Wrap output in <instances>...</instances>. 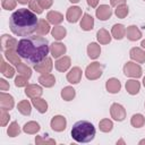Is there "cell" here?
Returning <instances> with one entry per match:
<instances>
[{"mask_svg": "<svg viewBox=\"0 0 145 145\" xmlns=\"http://www.w3.org/2000/svg\"><path fill=\"white\" fill-rule=\"evenodd\" d=\"M16 51L22 59L36 65L48 57L50 52L49 41L41 35H29L18 41Z\"/></svg>", "mask_w": 145, "mask_h": 145, "instance_id": "cell-1", "label": "cell"}, {"mask_svg": "<svg viewBox=\"0 0 145 145\" xmlns=\"http://www.w3.org/2000/svg\"><path fill=\"white\" fill-rule=\"evenodd\" d=\"M39 25V19L36 14L27 8H19L9 19L10 31L17 36H29L36 32Z\"/></svg>", "mask_w": 145, "mask_h": 145, "instance_id": "cell-2", "label": "cell"}, {"mask_svg": "<svg viewBox=\"0 0 145 145\" xmlns=\"http://www.w3.org/2000/svg\"><path fill=\"white\" fill-rule=\"evenodd\" d=\"M71 137L77 143H88L95 137V128L87 120L77 121L71 128Z\"/></svg>", "mask_w": 145, "mask_h": 145, "instance_id": "cell-3", "label": "cell"}, {"mask_svg": "<svg viewBox=\"0 0 145 145\" xmlns=\"http://www.w3.org/2000/svg\"><path fill=\"white\" fill-rule=\"evenodd\" d=\"M85 75H86L87 79H91V80H94V79H97L99 77H101L102 66L100 65V62H93L89 66H87V68L85 70Z\"/></svg>", "mask_w": 145, "mask_h": 145, "instance_id": "cell-4", "label": "cell"}, {"mask_svg": "<svg viewBox=\"0 0 145 145\" xmlns=\"http://www.w3.org/2000/svg\"><path fill=\"white\" fill-rule=\"evenodd\" d=\"M123 72L126 76H129V77H134V78H138L142 76V68L139 65L135 63V62H127L125 66H123Z\"/></svg>", "mask_w": 145, "mask_h": 145, "instance_id": "cell-5", "label": "cell"}, {"mask_svg": "<svg viewBox=\"0 0 145 145\" xmlns=\"http://www.w3.org/2000/svg\"><path fill=\"white\" fill-rule=\"evenodd\" d=\"M110 113H111V117L114 120H117V121H122L126 118V110H125V108L121 104H118V103H113L111 105Z\"/></svg>", "mask_w": 145, "mask_h": 145, "instance_id": "cell-6", "label": "cell"}, {"mask_svg": "<svg viewBox=\"0 0 145 145\" xmlns=\"http://www.w3.org/2000/svg\"><path fill=\"white\" fill-rule=\"evenodd\" d=\"M34 69L37 72H41V74H49L51 71V69H52V60H51V58L46 57L41 62L34 65Z\"/></svg>", "mask_w": 145, "mask_h": 145, "instance_id": "cell-7", "label": "cell"}, {"mask_svg": "<svg viewBox=\"0 0 145 145\" xmlns=\"http://www.w3.org/2000/svg\"><path fill=\"white\" fill-rule=\"evenodd\" d=\"M15 105V102H14V97L5 92H1L0 93V106L1 109L3 110H11Z\"/></svg>", "mask_w": 145, "mask_h": 145, "instance_id": "cell-8", "label": "cell"}, {"mask_svg": "<svg viewBox=\"0 0 145 145\" xmlns=\"http://www.w3.org/2000/svg\"><path fill=\"white\" fill-rule=\"evenodd\" d=\"M66 125H67L66 118L62 117V116H56L51 120V128L54 131H62V130H65L66 129Z\"/></svg>", "mask_w": 145, "mask_h": 145, "instance_id": "cell-9", "label": "cell"}, {"mask_svg": "<svg viewBox=\"0 0 145 145\" xmlns=\"http://www.w3.org/2000/svg\"><path fill=\"white\" fill-rule=\"evenodd\" d=\"M80 16H82V9L79 7H77V6H75V7L68 8L66 18H67V20L69 23H76V22L79 20Z\"/></svg>", "mask_w": 145, "mask_h": 145, "instance_id": "cell-10", "label": "cell"}, {"mask_svg": "<svg viewBox=\"0 0 145 145\" xmlns=\"http://www.w3.org/2000/svg\"><path fill=\"white\" fill-rule=\"evenodd\" d=\"M111 15H112V10L108 5H101L96 9V17L100 20H106L111 17Z\"/></svg>", "mask_w": 145, "mask_h": 145, "instance_id": "cell-11", "label": "cell"}, {"mask_svg": "<svg viewBox=\"0 0 145 145\" xmlns=\"http://www.w3.org/2000/svg\"><path fill=\"white\" fill-rule=\"evenodd\" d=\"M17 44H18V42H17L14 37L9 36V35H7V34L2 35V37H1V45H2V50H3V51L9 50V49L15 50V49L17 48Z\"/></svg>", "mask_w": 145, "mask_h": 145, "instance_id": "cell-12", "label": "cell"}, {"mask_svg": "<svg viewBox=\"0 0 145 145\" xmlns=\"http://www.w3.org/2000/svg\"><path fill=\"white\" fill-rule=\"evenodd\" d=\"M82 78V69L79 67H74L68 74H67V80L70 84H77L80 82Z\"/></svg>", "mask_w": 145, "mask_h": 145, "instance_id": "cell-13", "label": "cell"}, {"mask_svg": "<svg viewBox=\"0 0 145 145\" xmlns=\"http://www.w3.org/2000/svg\"><path fill=\"white\" fill-rule=\"evenodd\" d=\"M130 59L138 62V63H143L145 62V51L142 50L140 48H133L129 52Z\"/></svg>", "mask_w": 145, "mask_h": 145, "instance_id": "cell-14", "label": "cell"}, {"mask_svg": "<svg viewBox=\"0 0 145 145\" xmlns=\"http://www.w3.org/2000/svg\"><path fill=\"white\" fill-rule=\"evenodd\" d=\"M25 94L31 99L40 97L42 95V87L39 86V85H35V84L27 85L26 88H25Z\"/></svg>", "mask_w": 145, "mask_h": 145, "instance_id": "cell-15", "label": "cell"}, {"mask_svg": "<svg viewBox=\"0 0 145 145\" xmlns=\"http://www.w3.org/2000/svg\"><path fill=\"white\" fill-rule=\"evenodd\" d=\"M126 36L128 40L130 41H137L142 37V32L139 31V28L135 25H131L129 27H127L126 29Z\"/></svg>", "mask_w": 145, "mask_h": 145, "instance_id": "cell-16", "label": "cell"}, {"mask_svg": "<svg viewBox=\"0 0 145 145\" xmlns=\"http://www.w3.org/2000/svg\"><path fill=\"white\" fill-rule=\"evenodd\" d=\"M50 51H51V54L53 58H59L61 56L65 54L66 52V46L60 43V42H54L51 44V48H50Z\"/></svg>", "mask_w": 145, "mask_h": 145, "instance_id": "cell-17", "label": "cell"}, {"mask_svg": "<svg viewBox=\"0 0 145 145\" xmlns=\"http://www.w3.org/2000/svg\"><path fill=\"white\" fill-rule=\"evenodd\" d=\"M105 87H106V89H108L109 93L114 94V93H118L120 91L121 84H120L119 79H117V78H110V79H108V82L105 84Z\"/></svg>", "mask_w": 145, "mask_h": 145, "instance_id": "cell-18", "label": "cell"}, {"mask_svg": "<svg viewBox=\"0 0 145 145\" xmlns=\"http://www.w3.org/2000/svg\"><path fill=\"white\" fill-rule=\"evenodd\" d=\"M54 67H56V69L59 70V71H62V72L66 71V70L70 67V58L63 56L62 58H60V59H58V60L56 61Z\"/></svg>", "mask_w": 145, "mask_h": 145, "instance_id": "cell-19", "label": "cell"}, {"mask_svg": "<svg viewBox=\"0 0 145 145\" xmlns=\"http://www.w3.org/2000/svg\"><path fill=\"white\" fill-rule=\"evenodd\" d=\"M94 26V19L91 15L88 14H84L83 18L80 20V28L84 31H91Z\"/></svg>", "mask_w": 145, "mask_h": 145, "instance_id": "cell-20", "label": "cell"}, {"mask_svg": "<svg viewBox=\"0 0 145 145\" xmlns=\"http://www.w3.org/2000/svg\"><path fill=\"white\" fill-rule=\"evenodd\" d=\"M139 88H140V84L136 79H129V80H127V83H126V91L130 95H136L139 92Z\"/></svg>", "mask_w": 145, "mask_h": 145, "instance_id": "cell-21", "label": "cell"}, {"mask_svg": "<svg viewBox=\"0 0 145 145\" xmlns=\"http://www.w3.org/2000/svg\"><path fill=\"white\" fill-rule=\"evenodd\" d=\"M111 34L116 40H121L126 35V28L122 24H116V25L112 26Z\"/></svg>", "mask_w": 145, "mask_h": 145, "instance_id": "cell-22", "label": "cell"}, {"mask_svg": "<svg viewBox=\"0 0 145 145\" xmlns=\"http://www.w3.org/2000/svg\"><path fill=\"white\" fill-rule=\"evenodd\" d=\"M3 54H5V57L8 59V61L10 62V63H12V65H15V66H17L18 63H20V60H19V54L17 53V51H15V50H12V49H9V50H6L5 52H3Z\"/></svg>", "mask_w": 145, "mask_h": 145, "instance_id": "cell-23", "label": "cell"}, {"mask_svg": "<svg viewBox=\"0 0 145 145\" xmlns=\"http://www.w3.org/2000/svg\"><path fill=\"white\" fill-rule=\"evenodd\" d=\"M39 82H40L41 85H43V86H45V87H51V86L54 85L56 78H54V76L51 75L50 72H49V74H42V75L40 76V78H39Z\"/></svg>", "mask_w": 145, "mask_h": 145, "instance_id": "cell-24", "label": "cell"}, {"mask_svg": "<svg viewBox=\"0 0 145 145\" xmlns=\"http://www.w3.org/2000/svg\"><path fill=\"white\" fill-rule=\"evenodd\" d=\"M46 18H48L49 23H51V24H53V25H58V24H60V23L63 20V16H62L60 12L54 11V10L49 11L48 15H46Z\"/></svg>", "mask_w": 145, "mask_h": 145, "instance_id": "cell-25", "label": "cell"}, {"mask_svg": "<svg viewBox=\"0 0 145 145\" xmlns=\"http://www.w3.org/2000/svg\"><path fill=\"white\" fill-rule=\"evenodd\" d=\"M100 53H101V48H100V45L97 43L92 42V43L88 44V46H87V54H88V57L91 59H96L100 56Z\"/></svg>", "mask_w": 145, "mask_h": 145, "instance_id": "cell-26", "label": "cell"}, {"mask_svg": "<svg viewBox=\"0 0 145 145\" xmlns=\"http://www.w3.org/2000/svg\"><path fill=\"white\" fill-rule=\"evenodd\" d=\"M0 71H1V74H2L5 77H7V78H11V77H14V75H15V69H14L9 63H7L3 59L1 60V68H0Z\"/></svg>", "mask_w": 145, "mask_h": 145, "instance_id": "cell-27", "label": "cell"}, {"mask_svg": "<svg viewBox=\"0 0 145 145\" xmlns=\"http://www.w3.org/2000/svg\"><path fill=\"white\" fill-rule=\"evenodd\" d=\"M32 103L37 109V111L40 113L46 112V110H48V103H46L45 100H43L41 97H34V99H32Z\"/></svg>", "mask_w": 145, "mask_h": 145, "instance_id": "cell-28", "label": "cell"}, {"mask_svg": "<svg viewBox=\"0 0 145 145\" xmlns=\"http://www.w3.org/2000/svg\"><path fill=\"white\" fill-rule=\"evenodd\" d=\"M96 37H97V41L101 43V44H108L110 43L111 41V35L109 34V32L104 28H101L97 31L96 33Z\"/></svg>", "mask_w": 145, "mask_h": 145, "instance_id": "cell-29", "label": "cell"}, {"mask_svg": "<svg viewBox=\"0 0 145 145\" xmlns=\"http://www.w3.org/2000/svg\"><path fill=\"white\" fill-rule=\"evenodd\" d=\"M18 108V111L24 114V116H29L31 114V111H32V106H31V103L27 101V100H24V101H20L17 105Z\"/></svg>", "mask_w": 145, "mask_h": 145, "instance_id": "cell-30", "label": "cell"}, {"mask_svg": "<svg viewBox=\"0 0 145 145\" xmlns=\"http://www.w3.org/2000/svg\"><path fill=\"white\" fill-rule=\"evenodd\" d=\"M50 32V25L45 19H40L39 20V25L36 28V33L39 35H45Z\"/></svg>", "mask_w": 145, "mask_h": 145, "instance_id": "cell-31", "label": "cell"}, {"mask_svg": "<svg viewBox=\"0 0 145 145\" xmlns=\"http://www.w3.org/2000/svg\"><path fill=\"white\" fill-rule=\"evenodd\" d=\"M23 130L26 134H36L40 130V125L37 122H35V121H29V122L24 125Z\"/></svg>", "mask_w": 145, "mask_h": 145, "instance_id": "cell-32", "label": "cell"}, {"mask_svg": "<svg viewBox=\"0 0 145 145\" xmlns=\"http://www.w3.org/2000/svg\"><path fill=\"white\" fill-rule=\"evenodd\" d=\"M51 34H52V36H53L56 40L60 41V40H62V39L66 36L67 31H66V28L62 27V26H56V27H53V29L51 31Z\"/></svg>", "mask_w": 145, "mask_h": 145, "instance_id": "cell-33", "label": "cell"}, {"mask_svg": "<svg viewBox=\"0 0 145 145\" xmlns=\"http://www.w3.org/2000/svg\"><path fill=\"white\" fill-rule=\"evenodd\" d=\"M76 95V92L72 87L70 86H67L65 87L62 91H61V97L65 100V101H71Z\"/></svg>", "mask_w": 145, "mask_h": 145, "instance_id": "cell-34", "label": "cell"}, {"mask_svg": "<svg viewBox=\"0 0 145 145\" xmlns=\"http://www.w3.org/2000/svg\"><path fill=\"white\" fill-rule=\"evenodd\" d=\"M99 128L101 131L103 133H109L112 130L113 128V123L110 119H102L100 122H99Z\"/></svg>", "mask_w": 145, "mask_h": 145, "instance_id": "cell-35", "label": "cell"}, {"mask_svg": "<svg viewBox=\"0 0 145 145\" xmlns=\"http://www.w3.org/2000/svg\"><path fill=\"white\" fill-rule=\"evenodd\" d=\"M144 122H145V118H144L140 113L134 114V116L131 117V120H130L131 126H134L135 128H140V127H143Z\"/></svg>", "mask_w": 145, "mask_h": 145, "instance_id": "cell-36", "label": "cell"}, {"mask_svg": "<svg viewBox=\"0 0 145 145\" xmlns=\"http://www.w3.org/2000/svg\"><path fill=\"white\" fill-rule=\"evenodd\" d=\"M16 67H17V71L19 72V75L26 76V77H28V78L31 77V75H32V70H31V68L27 67L25 63L20 62V63H18Z\"/></svg>", "mask_w": 145, "mask_h": 145, "instance_id": "cell-37", "label": "cell"}, {"mask_svg": "<svg viewBox=\"0 0 145 145\" xmlns=\"http://www.w3.org/2000/svg\"><path fill=\"white\" fill-rule=\"evenodd\" d=\"M19 133H20V128H19V125H18L16 121L11 122V123L9 125V127H8L7 134H8L10 137H16V136H17Z\"/></svg>", "mask_w": 145, "mask_h": 145, "instance_id": "cell-38", "label": "cell"}, {"mask_svg": "<svg viewBox=\"0 0 145 145\" xmlns=\"http://www.w3.org/2000/svg\"><path fill=\"white\" fill-rule=\"evenodd\" d=\"M116 8L117 9L114 10V14L118 18H125L128 15V7L126 5H121V6H118Z\"/></svg>", "mask_w": 145, "mask_h": 145, "instance_id": "cell-39", "label": "cell"}, {"mask_svg": "<svg viewBox=\"0 0 145 145\" xmlns=\"http://www.w3.org/2000/svg\"><path fill=\"white\" fill-rule=\"evenodd\" d=\"M16 3H17V0H2L1 1V6L6 10L15 9L16 8Z\"/></svg>", "mask_w": 145, "mask_h": 145, "instance_id": "cell-40", "label": "cell"}, {"mask_svg": "<svg viewBox=\"0 0 145 145\" xmlns=\"http://www.w3.org/2000/svg\"><path fill=\"white\" fill-rule=\"evenodd\" d=\"M27 80H28V77L23 76V75H18L16 77V79H15V85L18 86V87L27 86Z\"/></svg>", "mask_w": 145, "mask_h": 145, "instance_id": "cell-41", "label": "cell"}, {"mask_svg": "<svg viewBox=\"0 0 145 145\" xmlns=\"http://www.w3.org/2000/svg\"><path fill=\"white\" fill-rule=\"evenodd\" d=\"M29 9H32L35 14H42V11H43V8L40 6L39 1H36V0H32L29 2Z\"/></svg>", "mask_w": 145, "mask_h": 145, "instance_id": "cell-42", "label": "cell"}, {"mask_svg": "<svg viewBox=\"0 0 145 145\" xmlns=\"http://www.w3.org/2000/svg\"><path fill=\"white\" fill-rule=\"evenodd\" d=\"M9 113L7 112V110H3L1 109V112H0V123L1 126H6L7 122L9 121Z\"/></svg>", "mask_w": 145, "mask_h": 145, "instance_id": "cell-43", "label": "cell"}, {"mask_svg": "<svg viewBox=\"0 0 145 145\" xmlns=\"http://www.w3.org/2000/svg\"><path fill=\"white\" fill-rule=\"evenodd\" d=\"M35 143L36 144H56V140L54 139H51V138H44L42 136H36L35 138Z\"/></svg>", "mask_w": 145, "mask_h": 145, "instance_id": "cell-44", "label": "cell"}, {"mask_svg": "<svg viewBox=\"0 0 145 145\" xmlns=\"http://www.w3.org/2000/svg\"><path fill=\"white\" fill-rule=\"evenodd\" d=\"M37 1L43 9H49L53 3V0H37Z\"/></svg>", "mask_w": 145, "mask_h": 145, "instance_id": "cell-45", "label": "cell"}, {"mask_svg": "<svg viewBox=\"0 0 145 145\" xmlns=\"http://www.w3.org/2000/svg\"><path fill=\"white\" fill-rule=\"evenodd\" d=\"M8 89H9V84L5 79H0V91L5 92V91H8Z\"/></svg>", "mask_w": 145, "mask_h": 145, "instance_id": "cell-46", "label": "cell"}, {"mask_svg": "<svg viewBox=\"0 0 145 145\" xmlns=\"http://www.w3.org/2000/svg\"><path fill=\"white\" fill-rule=\"evenodd\" d=\"M110 3L112 7H118L126 3V0H110Z\"/></svg>", "mask_w": 145, "mask_h": 145, "instance_id": "cell-47", "label": "cell"}, {"mask_svg": "<svg viewBox=\"0 0 145 145\" xmlns=\"http://www.w3.org/2000/svg\"><path fill=\"white\" fill-rule=\"evenodd\" d=\"M87 3H88V6L95 8L97 6V3H99V0H87Z\"/></svg>", "mask_w": 145, "mask_h": 145, "instance_id": "cell-48", "label": "cell"}, {"mask_svg": "<svg viewBox=\"0 0 145 145\" xmlns=\"http://www.w3.org/2000/svg\"><path fill=\"white\" fill-rule=\"evenodd\" d=\"M19 3H22V5H25V3H29L32 0H17Z\"/></svg>", "mask_w": 145, "mask_h": 145, "instance_id": "cell-49", "label": "cell"}, {"mask_svg": "<svg viewBox=\"0 0 145 145\" xmlns=\"http://www.w3.org/2000/svg\"><path fill=\"white\" fill-rule=\"evenodd\" d=\"M71 3H77V2H79V0H69Z\"/></svg>", "mask_w": 145, "mask_h": 145, "instance_id": "cell-50", "label": "cell"}, {"mask_svg": "<svg viewBox=\"0 0 145 145\" xmlns=\"http://www.w3.org/2000/svg\"><path fill=\"white\" fill-rule=\"evenodd\" d=\"M140 45H142V46L145 49V40H143V41H142V44H140Z\"/></svg>", "mask_w": 145, "mask_h": 145, "instance_id": "cell-51", "label": "cell"}, {"mask_svg": "<svg viewBox=\"0 0 145 145\" xmlns=\"http://www.w3.org/2000/svg\"><path fill=\"white\" fill-rule=\"evenodd\" d=\"M143 144H145V139H142V140L139 142V145H143Z\"/></svg>", "mask_w": 145, "mask_h": 145, "instance_id": "cell-52", "label": "cell"}, {"mask_svg": "<svg viewBox=\"0 0 145 145\" xmlns=\"http://www.w3.org/2000/svg\"><path fill=\"white\" fill-rule=\"evenodd\" d=\"M119 143H121V144H123L125 142H123V140H119V142H117V144H119Z\"/></svg>", "mask_w": 145, "mask_h": 145, "instance_id": "cell-53", "label": "cell"}, {"mask_svg": "<svg viewBox=\"0 0 145 145\" xmlns=\"http://www.w3.org/2000/svg\"><path fill=\"white\" fill-rule=\"evenodd\" d=\"M143 84H144V86H145V77L143 78Z\"/></svg>", "mask_w": 145, "mask_h": 145, "instance_id": "cell-54", "label": "cell"}, {"mask_svg": "<svg viewBox=\"0 0 145 145\" xmlns=\"http://www.w3.org/2000/svg\"><path fill=\"white\" fill-rule=\"evenodd\" d=\"M144 105H145V103H144Z\"/></svg>", "mask_w": 145, "mask_h": 145, "instance_id": "cell-55", "label": "cell"}, {"mask_svg": "<svg viewBox=\"0 0 145 145\" xmlns=\"http://www.w3.org/2000/svg\"><path fill=\"white\" fill-rule=\"evenodd\" d=\"M144 1H145V0H144Z\"/></svg>", "mask_w": 145, "mask_h": 145, "instance_id": "cell-56", "label": "cell"}]
</instances>
